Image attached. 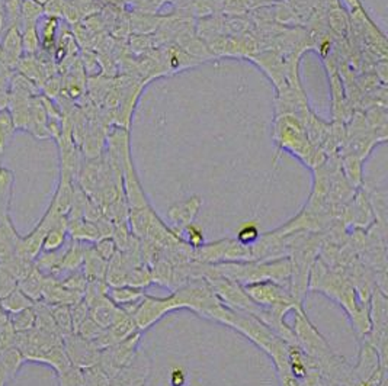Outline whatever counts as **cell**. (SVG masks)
I'll return each instance as SVG.
<instances>
[{
	"label": "cell",
	"mask_w": 388,
	"mask_h": 386,
	"mask_svg": "<svg viewBox=\"0 0 388 386\" xmlns=\"http://www.w3.org/2000/svg\"><path fill=\"white\" fill-rule=\"evenodd\" d=\"M248 296L260 307L275 312L278 317L285 318L288 312L302 308V303L297 301L291 289L285 284L274 280H263L243 287Z\"/></svg>",
	"instance_id": "obj_1"
},
{
	"label": "cell",
	"mask_w": 388,
	"mask_h": 386,
	"mask_svg": "<svg viewBox=\"0 0 388 386\" xmlns=\"http://www.w3.org/2000/svg\"><path fill=\"white\" fill-rule=\"evenodd\" d=\"M63 344L66 354L74 368L83 371L98 364L102 350L98 349L91 340H86L73 333L63 337Z\"/></svg>",
	"instance_id": "obj_2"
},
{
	"label": "cell",
	"mask_w": 388,
	"mask_h": 386,
	"mask_svg": "<svg viewBox=\"0 0 388 386\" xmlns=\"http://www.w3.org/2000/svg\"><path fill=\"white\" fill-rule=\"evenodd\" d=\"M22 57V32H20V28L16 25L8 27L6 34L2 39V44H0V60H2L4 66L12 69L18 66L19 60Z\"/></svg>",
	"instance_id": "obj_3"
},
{
	"label": "cell",
	"mask_w": 388,
	"mask_h": 386,
	"mask_svg": "<svg viewBox=\"0 0 388 386\" xmlns=\"http://www.w3.org/2000/svg\"><path fill=\"white\" fill-rule=\"evenodd\" d=\"M85 251H86V247L83 246V242L73 240V242H70V246L61 253V259L58 261V268H57V275L65 272L72 273V272L80 270L81 264H83V260H85Z\"/></svg>",
	"instance_id": "obj_4"
},
{
	"label": "cell",
	"mask_w": 388,
	"mask_h": 386,
	"mask_svg": "<svg viewBox=\"0 0 388 386\" xmlns=\"http://www.w3.org/2000/svg\"><path fill=\"white\" fill-rule=\"evenodd\" d=\"M107 269H108V261L102 259L95 247H86L85 251V260L83 264H81V272L86 276L88 282L93 280H105L107 276Z\"/></svg>",
	"instance_id": "obj_5"
},
{
	"label": "cell",
	"mask_w": 388,
	"mask_h": 386,
	"mask_svg": "<svg viewBox=\"0 0 388 386\" xmlns=\"http://www.w3.org/2000/svg\"><path fill=\"white\" fill-rule=\"evenodd\" d=\"M20 235L16 233L9 216L0 219V263L12 257Z\"/></svg>",
	"instance_id": "obj_6"
},
{
	"label": "cell",
	"mask_w": 388,
	"mask_h": 386,
	"mask_svg": "<svg viewBox=\"0 0 388 386\" xmlns=\"http://www.w3.org/2000/svg\"><path fill=\"white\" fill-rule=\"evenodd\" d=\"M46 280H47V276L41 272L34 263V268L22 280L18 283V288L22 291L32 302H41Z\"/></svg>",
	"instance_id": "obj_7"
},
{
	"label": "cell",
	"mask_w": 388,
	"mask_h": 386,
	"mask_svg": "<svg viewBox=\"0 0 388 386\" xmlns=\"http://www.w3.org/2000/svg\"><path fill=\"white\" fill-rule=\"evenodd\" d=\"M24 354L16 347H11L5 352L0 353V380L5 383L15 378V375L19 372L20 366L25 363Z\"/></svg>",
	"instance_id": "obj_8"
},
{
	"label": "cell",
	"mask_w": 388,
	"mask_h": 386,
	"mask_svg": "<svg viewBox=\"0 0 388 386\" xmlns=\"http://www.w3.org/2000/svg\"><path fill=\"white\" fill-rule=\"evenodd\" d=\"M34 305H35V302H32L19 288L15 289L8 296L0 299V307H2V310L8 315L19 312V311H24L27 308H31V307H34Z\"/></svg>",
	"instance_id": "obj_9"
},
{
	"label": "cell",
	"mask_w": 388,
	"mask_h": 386,
	"mask_svg": "<svg viewBox=\"0 0 388 386\" xmlns=\"http://www.w3.org/2000/svg\"><path fill=\"white\" fill-rule=\"evenodd\" d=\"M50 311L61 336L66 337L73 334V321L69 305H53V307H50Z\"/></svg>",
	"instance_id": "obj_10"
},
{
	"label": "cell",
	"mask_w": 388,
	"mask_h": 386,
	"mask_svg": "<svg viewBox=\"0 0 388 386\" xmlns=\"http://www.w3.org/2000/svg\"><path fill=\"white\" fill-rule=\"evenodd\" d=\"M67 238V222L51 228L43 241V251H58L65 247Z\"/></svg>",
	"instance_id": "obj_11"
},
{
	"label": "cell",
	"mask_w": 388,
	"mask_h": 386,
	"mask_svg": "<svg viewBox=\"0 0 388 386\" xmlns=\"http://www.w3.org/2000/svg\"><path fill=\"white\" fill-rule=\"evenodd\" d=\"M8 321L16 333H24L35 327V308H27L15 314L8 315Z\"/></svg>",
	"instance_id": "obj_12"
},
{
	"label": "cell",
	"mask_w": 388,
	"mask_h": 386,
	"mask_svg": "<svg viewBox=\"0 0 388 386\" xmlns=\"http://www.w3.org/2000/svg\"><path fill=\"white\" fill-rule=\"evenodd\" d=\"M15 131L16 128L11 112L8 109L0 111V157H2L5 149L8 147Z\"/></svg>",
	"instance_id": "obj_13"
},
{
	"label": "cell",
	"mask_w": 388,
	"mask_h": 386,
	"mask_svg": "<svg viewBox=\"0 0 388 386\" xmlns=\"http://www.w3.org/2000/svg\"><path fill=\"white\" fill-rule=\"evenodd\" d=\"M43 13V8L35 0H20V24L35 25V20Z\"/></svg>",
	"instance_id": "obj_14"
},
{
	"label": "cell",
	"mask_w": 388,
	"mask_h": 386,
	"mask_svg": "<svg viewBox=\"0 0 388 386\" xmlns=\"http://www.w3.org/2000/svg\"><path fill=\"white\" fill-rule=\"evenodd\" d=\"M260 237L259 228L255 222H244L237 231L236 240L243 246H252Z\"/></svg>",
	"instance_id": "obj_15"
},
{
	"label": "cell",
	"mask_w": 388,
	"mask_h": 386,
	"mask_svg": "<svg viewBox=\"0 0 388 386\" xmlns=\"http://www.w3.org/2000/svg\"><path fill=\"white\" fill-rule=\"evenodd\" d=\"M22 32V48L25 55H32L39 46V36L36 34L35 25H24V29H20Z\"/></svg>",
	"instance_id": "obj_16"
},
{
	"label": "cell",
	"mask_w": 388,
	"mask_h": 386,
	"mask_svg": "<svg viewBox=\"0 0 388 386\" xmlns=\"http://www.w3.org/2000/svg\"><path fill=\"white\" fill-rule=\"evenodd\" d=\"M13 191V173L0 167V202H11Z\"/></svg>",
	"instance_id": "obj_17"
},
{
	"label": "cell",
	"mask_w": 388,
	"mask_h": 386,
	"mask_svg": "<svg viewBox=\"0 0 388 386\" xmlns=\"http://www.w3.org/2000/svg\"><path fill=\"white\" fill-rule=\"evenodd\" d=\"M15 341H16V331L11 325L9 321L0 325V353L15 347Z\"/></svg>",
	"instance_id": "obj_18"
},
{
	"label": "cell",
	"mask_w": 388,
	"mask_h": 386,
	"mask_svg": "<svg viewBox=\"0 0 388 386\" xmlns=\"http://www.w3.org/2000/svg\"><path fill=\"white\" fill-rule=\"evenodd\" d=\"M18 289V280L4 268L0 266V299Z\"/></svg>",
	"instance_id": "obj_19"
},
{
	"label": "cell",
	"mask_w": 388,
	"mask_h": 386,
	"mask_svg": "<svg viewBox=\"0 0 388 386\" xmlns=\"http://www.w3.org/2000/svg\"><path fill=\"white\" fill-rule=\"evenodd\" d=\"M95 250L96 253L107 261L112 259V256L116 253V246L115 241L112 238H100L95 242Z\"/></svg>",
	"instance_id": "obj_20"
},
{
	"label": "cell",
	"mask_w": 388,
	"mask_h": 386,
	"mask_svg": "<svg viewBox=\"0 0 388 386\" xmlns=\"http://www.w3.org/2000/svg\"><path fill=\"white\" fill-rule=\"evenodd\" d=\"M55 28H57V22L55 19H50L48 22L44 25L43 28V43L46 47L51 46L53 39H54V32H55Z\"/></svg>",
	"instance_id": "obj_21"
},
{
	"label": "cell",
	"mask_w": 388,
	"mask_h": 386,
	"mask_svg": "<svg viewBox=\"0 0 388 386\" xmlns=\"http://www.w3.org/2000/svg\"><path fill=\"white\" fill-rule=\"evenodd\" d=\"M170 382L173 386H182L185 382V373L182 372V369H175L170 375Z\"/></svg>",
	"instance_id": "obj_22"
},
{
	"label": "cell",
	"mask_w": 388,
	"mask_h": 386,
	"mask_svg": "<svg viewBox=\"0 0 388 386\" xmlns=\"http://www.w3.org/2000/svg\"><path fill=\"white\" fill-rule=\"evenodd\" d=\"M9 105V95L5 90H0V111L8 109Z\"/></svg>",
	"instance_id": "obj_23"
},
{
	"label": "cell",
	"mask_w": 388,
	"mask_h": 386,
	"mask_svg": "<svg viewBox=\"0 0 388 386\" xmlns=\"http://www.w3.org/2000/svg\"><path fill=\"white\" fill-rule=\"evenodd\" d=\"M8 321V314L2 310V307H0V325L5 324Z\"/></svg>",
	"instance_id": "obj_24"
},
{
	"label": "cell",
	"mask_w": 388,
	"mask_h": 386,
	"mask_svg": "<svg viewBox=\"0 0 388 386\" xmlns=\"http://www.w3.org/2000/svg\"><path fill=\"white\" fill-rule=\"evenodd\" d=\"M328 47H329V43L323 44V54H326V50H328Z\"/></svg>",
	"instance_id": "obj_25"
},
{
	"label": "cell",
	"mask_w": 388,
	"mask_h": 386,
	"mask_svg": "<svg viewBox=\"0 0 388 386\" xmlns=\"http://www.w3.org/2000/svg\"><path fill=\"white\" fill-rule=\"evenodd\" d=\"M5 385H6V383H5L4 380H0V386H5Z\"/></svg>",
	"instance_id": "obj_26"
}]
</instances>
